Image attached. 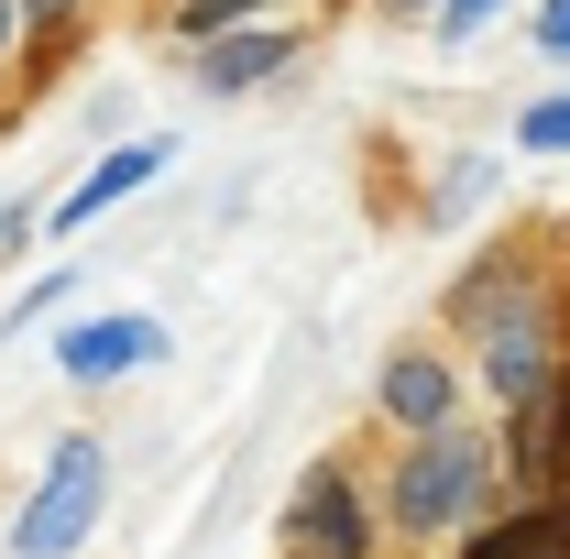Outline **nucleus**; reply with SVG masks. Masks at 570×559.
<instances>
[{"mask_svg": "<svg viewBox=\"0 0 570 559\" xmlns=\"http://www.w3.org/2000/svg\"><path fill=\"white\" fill-rule=\"evenodd\" d=\"M515 143H527V154H570V99H538V110L515 121Z\"/></svg>", "mask_w": 570, "mask_h": 559, "instance_id": "10", "label": "nucleus"}, {"mask_svg": "<svg viewBox=\"0 0 570 559\" xmlns=\"http://www.w3.org/2000/svg\"><path fill=\"white\" fill-rule=\"evenodd\" d=\"M395 11H417V0H395Z\"/></svg>", "mask_w": 570, "mask_h": 559, "instance_id": "16", "label": "nucleus"}, {"mask_svg": "<svg viewBox=\"0 0 570 559\" xmlns=\"http://www.w3.org/2000/svg\"><path fill=\"white\" fill-rule=\"evenodd\" d=\"M56 362H67V384H121L142 362H165V330L132 318V307H110V318H77L67 341H56Z\"/></svg>", "mask_w": 570, "mask_h": 559, "instance_id": "4", "label": "nucleus"}, {"mask_svg": "<svg viewBox=\"0 0 570 559\" xmlns=\"http://www.w3.org/2000/svg\"><path fill=\"white\" fill-rule=\"evenodd\" d=\"M0 45H11V0H0Z\"/></svg>", "mask_w": 570, "mask_h": 559, "instance_id": "15", "label": "nucleus"}, {"mask_svg": "<svg viewBox=\"0 0 570 559\" xmlns=\"http://www.w3.org/2000/svg\"><path fill=\"white\" fill-rule=\"evenodd\" d=\"M373 395H384V418H395V428H417V439H428V428H450V395H461V384H450V362H428V351H395Z\"/></svg>", "mask_w": 570, "mask_h": 559, "instance_id": "6", "label": "nucleus"}, {"mask_svg": "<svg viewBox=\"0 0 570 559\" xmlns=\"http://www.w3.org/2000/svg\"><path fill=\"white\" fill-rule=\"evenodd\" d=\"M296 549L307 559H362L373 549V527H362V504H352L341 472H307V483H296Z\"/></svg>", "mask_w": 570, "mask_h": 559, "instance_id": "5", "label": "nucleus"}, {"mask_svg": "<svg viewBox=\"0 0 570 559\" xmlns=\"http://www.w3.org/2000/svg\"><path fill=\"white\" fill-rule=\"evenodd\" d=\"M264 67H285V33H242V45H219V56H209V88H253Z\"/></svg>", "mask_w": 570, "mask_h": 559, "instance_id": "9", "label": "nucleus"}, {"mask_svg": "<svg viewBox=\"0 0 570 559\" xmlns=\"http://www.w3.org/2000/svg\"><path fill=\"white\" fill-rule=\"evenodd\" d=\"M242 11H264V0H187L176 33H219V22H242Z\"/></svg>", "mask_w": 570, "mask_h": 559, "instance_id": "12", "label": "nucleus"}, {"mask_svg": "<svg viewBox=\"0 0 570 559\" xmlns=\"http://www.w3.org/2000/svg\"><path fill=\"white\" fill-rule=\"evenodd\" d=\"M154 165H165V143H121V154H99V165L77 176L67 198H56V231H77V219H99L110 198H132V187L154 176Z\"/></svg>", "mask_w": 570, "mask_h": 559, "instance_id": "7", "label": "nucleus"}, {"mask_svg": "<svg viewBox=\"0 0 570 559\" xmlns=\"http://www.w3.org/2000/svg\"><path fill=\"white\" fill-rule=\"evenodd\" d=\"M99 483H110V461H99V439H67L56 461H45V493L22 504V527H11V549L22 559H67L88 527H99Z\"/></svg>", "mask_w": 570, "mask_h": 559, "instance_id": "2", "label": "nucleus"}, {"mask_svg": "<svg viewBox=\"0 0 570 559\" xmlns=\"http://www.w3.org/2000/svg\"><path fill=\"white\" fill-rule=\"evenodd\" d=\"M483 384H494L504 406H538V384H549V296H538V285H515L494 307V330H483Z\"/></svg>", "mask_w": 570, "mask_h": 559, "instance_id": "3", "label": "nucleus"}, {"mask_svg": "<svg viewBox=\"0 0 570 559\" xmlns=\"http://www.w3.org/2000/svg\"><path fill=\"white\" fill-rule=\"evenodd\" d=\"M483 483H494V450L472 428H428L417 450H406V472H395V527L406 538H439V527H461L483 504Z\"/></svg>", "mask_w": 570, "mask_h": 559, "instance_id": "1", "label": "nucleus"}, {"mask_svg": "<svg viewBox=\"0 0 570 559\" xmlns=\"http://www.w3.org/2000/svg\"><path fill=\"white\" fill-rule=\"evenodd\" d=\"M22 11H33V22H67V11H77V0H22Z\"/></svg>", "mask_w": 570, "mask_h": 559, "instance_id": "14", "label": "nucleus"}, {"mask_svg": "<svg viewBox=\"0 0 570 559\" xmlns=\"http://www.w3.org/2000/svg\"><path fill=\"white\" fill-rule=\"evenodd\" d=\"M472 559H570V493H549L538 516H504L472 538Z\"/></svg>", "mask_w": 570, "mask_h": 559, "instance_id": "8", "label": "nucleus"}, {"mask_svg": "<svg viewBox=\"0 0 570 559\" xmlns=\"http://www.w3.org/2000/svg\"><path fill=\"white\" fill-rule=\"evenodd\" d=\"M538 45H549V56H570V0H549V11H538Z\"/></svg>", "mask_w": 570, "mask_h": 559, "instance_id": "13", "label": "nucleus"}, {"mask_svg": "<svg viewBox=\"0 0 570 559\" xmlns=\"http://www.w3.org/2000/svg\"><path fill=\"white\" fill-rule=\"evenodd\" d=\"M494 11H504V0H439V33H450V45H472Z\"/></svg>", "mask_w": 570, "mask_h": 559, "instance_id": "11", "label": "nucleus"}]
</instances>
